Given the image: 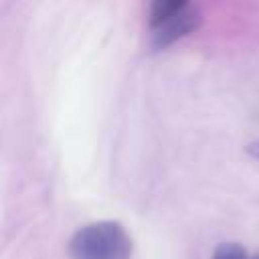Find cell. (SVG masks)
<instances>
[{"mask_svg": "<svg viewBox=\"0 0 259 259\" xmlns=\"http://www.w3.org/2000/svg\"><path fill=\"white\" fill-rule=\"evenodd\" d=\"M132 237L117 221L89 223L69 239L71 259H132Z\"/></svg>", "mask_w": 259, "mask_h": 259, "instance_id": "cell-1", "label": "cell"}, {"mask_svg": "<svg viewBox=\"0 0 259 259\" xmlns=\"http://www.w3.org/2000/svg\"><path fill=\"white\" fill-rule=\"evenodd\" d=\"M210 259H259V255H249L245 247H241L239 243L229 241V243H221L214 249Z\"/></svg>", "mask_w": 259, "mask_h": 259, "instance_id": "cell-3", "label": "cell"}, {"mask_svg": "<svg viewBox=\"0 0 259 259\" xmlns=\"http://www.w3.org/2000/svg\"><path fill=\"white\" fill-rule=\"evenodd\" d=\"M202 12L188 0H156L148 10L150 45L154 51H164L176 40L198 30Z\"/></svg>", "mask_w": 259, "mask_h": 259, "instance_id": "cell-2", "label": "cell"}, {"mask_svg": "<svg viewBox=\"0 0 259 259\" xmlns=\"http://www.w3.org/2000/svg\"><path fill=\"white\" fill-rule=\"evenodd\" d=\"M245 150H247V154H249L253 160H257V162H259V140H253V142H249Z\"/></svg>", "mask_w": 259, "mask_h": 259, "instance_id": "cell-4", "label": "cell"}]
</instances>
